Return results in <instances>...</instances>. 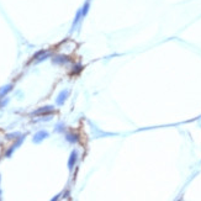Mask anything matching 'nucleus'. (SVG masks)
<instances>
[{"mask_svg":"<svg viewBox=\"0 0 201 201\" xmlns=\"http://www.w3.org/2000/svg\"><path fill=\"white\" fill-rule=\"evenodd\" d=\"M75 153H72V158H71V160H69V168H72V165H73V163H74V160H75Z\"/></svg>","mask_w":201,"mask_h":201,"instance_id":"nucleus-3","label":"nucleus"},{"mask_svg":"<svg viewBox=\"0 0 201 201\" xmlns=\"http://www.w3.org/2000/svg\"><path fill=\"white\" fill-rule=\"evenodd\" d=\"M67 94H68V91H63V93L59 95V99L57 100V103H58L59 105H62L63 101H64V99H65V96H67Z\"/></svg>","mask_w":201,"mask_h":201,"instance_id":"nucleus-2","label":"nucleus"},{"mask_svg":"<svg viewBox=\"0 0 201 201\" xmlns=\"http://www.w3.org/2000/svg\"><path fill=\"white\" fill-rule=\"evenodd\" d=\"M48 134H47V132H40V133H37L36 136H35V138H33V141L35 142H40L42 138H45V137H47Z\"/></svg>","mask_w":201,"mask_h":201,"instance_id":"nucleus-1","label":"nucleus"}]
</instances>
